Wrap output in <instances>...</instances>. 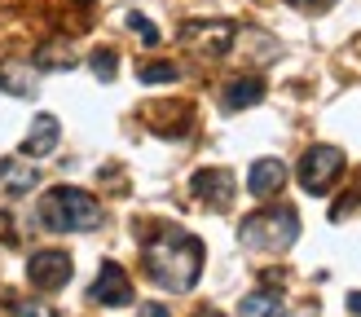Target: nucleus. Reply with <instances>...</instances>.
I'll list each match as a JSON object with an SVG mask.
<instances>
[{
	"label": "nucleus",
	"mask_w": 361,
	"mask_h": 317,
	"mask_svg": "<svg viewBox=\"0 0 361 317\" xmlns=\"http://www.w3.org/2000/svg\"><path fill=\"white\" fill-rule=\"evenodd\" d=\"M35 181H40V172L31 163H23V158H5V163H0V194H9V199L35 189Z\"/></svg>",
	"instance_id": "9d476101"
},
{
	"label": "nucleus",
	"mask_w": 361,
	"mask_h": 317,
	"mask_svg": "<svg viewBox=\"0 0 361 317\" xmlns=\"http://www.w3.org/2000/svg\"><path fill=\"white\" fill-rule=\"evenodd\" d=\"M88 299H93V304H106V309L133 304V282H128V273H123L119 264L106 260V264H102V273H97V282L88 287Z\"/></svg>",
	"instance_id": "0eeeda50"
},
{
	"label": "nucleus",
	"mask_w": 361,
	"mask_h": 317,
	"mask_svg": "<svg viewBox=\"0 0 361 317\" xmlns=\"http://www.w3.org/2000/svg\"><path fill=\"white\" fill-rule=\"evenodd\" d=\"M180 35H185V44H194L198 53H207V58H221V53H229L233 27H229V23H190Z\"/></svg>",
	"instance_id": "6e6552de"
},
{
	"label": "nucleus",
	"mask_w": 361,
	"mask_h": 317,
	"mask_svg": "<svg viewBox=\"0 0 361 317\" xmlns=\"http://www.w3.org/2000/svg\"><path fill=\"white\" fill-rule=\"evenodd\" d=\"M348 313H357V317H361V291H353V295H348Z\"/></svg>",
	"instance_id": "aec40b11"
},
{
	"label": "nucleus",
	"mask_w": 361,
	"mask_h": 317,
	"mask_svg": "<svg viewBox=\"0 0 361 317\" xmlns=\"http://www.w3.org/2000/svg\"><path fill=\"white\" fill-rule=\"evenodd\" d=\"M53 146H58V119H53V115H35L31 132L23 141V154H49Z\"/></svg>",
	"instance_id": "9b49d317"
},
{
	"label": "nucleus",
	"mask_w": 361,
	"mask_h": 317,
	"mask_svg": "<svg viewBox=\"0 0 361 317\" xmlns=\"http://www.w3.org/2000/svg\"><path fill=\"white\" fill-rule=\"evenodd\" d=\"M286 181V168H282V158H256L251 163V176H247V189L256 194V199H269V194H278Z\"/></svg>",
	"instance_id": "1a4fd4ad"
},
{
	"label": "nucleus",
	"mask_w": 361,
	"mask_h": 317,
	"mask_svg": "<svg viewBox=\"0 0 361 317\" xmlns=\"http://www.w3.org/2000/svg\"><path fill=\"white\" fill-rule=\"evenodd\" d=\"M339 172H344V154H339L335 146H313L300 158V185L309 194H326Z\"/></svg>",
	"instance_id": "20e7f679"
},
{
	"label": "nucleus",
	"mask_w": 361,
	"mask_h": 317,
	"mask_svg": "<svg viewBox=\"0 0 361 317\" xmlns=\"http://www.w3.org/2000/svg\"><path fill=\"white\" fill-rule=\"evenodd\" d=\"M295 5H309V9H326L331 0H295Z\"/></svg>",
	"instance_id": "412c9836"
},
{
	"label": "nucleus",
	"mask_w": 361,
	"mask_h": 317,
	"mask_svg": "<svg viewBox=\"0 0 361 317\" xmlns=\"http://www.w3.org/2000/svg\"><path fill=\"white\" fill-rule=\"evenodd\" d=\"M194 317H225V313H216V309H203V313H194Z\"/></svg>",
	"instance_id": "4be33fe9"
},
{
	"label": "nucleus",
	"mask_w": 361,
	"mask_h": 317,
	"mask_svg": "<svg viewBox=\"0 0 361 317\" xmlns=\"http://www.w3.org/2000/svg\"><path fill=\"white\" fill-rule=\"evenodd\" d=\"M180 75V70L172 66V62H154V66H141V80L146 84H172Z\"/></svg>",
	"instance_id": "2eb2a0df"
},
{
	"label": "nucleus",
	"mask_w": 361,
	"mask_h": 317,
	"mask_svg": "<svg viewBox=\"0 0 361 317\" xmlns=\"http://www.w3.org/2000/svg\"><path fill=\"white\" fill-rule=\"evenodd\" d=\"M300 238V216L295 207H264L256 216H247L238 229V242L251 251H286Z\"/></svg>",
	"instance_id": "7ed1b4c3"
},
{
	"label": "nucleus",
	"mask_w": 361,
	"mask_h": 317,
	"mask_svg": "<svg viewBox=\"0 0 361 317\" xmlns=\"http://www.w3.org/2000/svg\"><path fill=\"white\" fill-rule=\"evenodd\" d=\"M146 273L164 291H176V295L190 291L198 282V273H203V242L176 225H164L146 242Z\"/></svg>",
	"instance_id": "f257e3e1"
},
{
	"label": "nucleus",
	"mask_w": 361,
	"mask_h": 317,
	"mask_svg": "<svg viewBox=\"0 0 361 317\" xmlns=\"http://www.w3.org/2000/svg\"><path fill=\"white\" fill-rule=\"evenodd\" d=\"M40 220L53 229V234H84V229H97L102 225V203L84 189H71L58 185L44 194L40 203Z\"/></svg>",
	"instance_id": "f03ea898"
},
{
	"label": "nucleus",
	"mask_w": 361,
	"mask_h": 317,
	"mask_svg": "<svg viewBox=\"0 0 361 317\" xmlns=\"http://www.w3.org/2000/svg\"><path fill=\"white\" fill-rule=\"evenodd\" d=\"M128 27H133V31H137V35H141L146 44H159V31L146 23V13H128Z\"/></svg>",
	"instance_id": "a211bd4d"
},
{
	"label": "nucleus",
	"mask_w": 361,
	"mask_h": 317,
	"mask_svg": "<svg viewBox=\"0 0 361 317\" xmlns=\"http://www.w3.org/2000/svg\"><path fill=\"white\" fill-rule=\"evenodd\" d=\"M27 282L35 291H62L71 282V256L66 251H35L27 264Z\"/></svg>",
	"instance_id": "423d86ee"
},
{
	"label": "nucleus",
	"mask_w": 361,
	"mask_h": 317,
	"mask_svg": "<svg viewBox=\"0 0 361 317\" xmlns=\"http://www.w3.org/2000/svg\"><path fill=\"white\" fill-rule=\"evenodd\" d=\"M243 317H282V295L278 291H251L243 299Z\"/></svg>",
	"instance_id": "4468645a"
},
{
	"label": "nucleus",
	"mask_w": 361,
	"mask_h": 317,
	"mask_svg": "<svg viewBox=\"0 0 361 317\" xmlns=\"http://www.w3.org/2000/svg\"><path fill=\"white\" fill-rule=\"evenodd\" d=\"M0 88L18 97H31L35 93V70L31 66H18V62H0Z\"/></svg>",
	"instance_id": "ddd939ff"
},
{
	"label": "nucleus",
	"mask_w": 361,
	"mask_h": 317,
	"mask_svg": "<svg viewBox=\"0 0 361 317\" xmlns=\"http://www.w3.org/2000/svg\"><path fill=\"white\" fill-rule=\"evenodd\" d=\"M225 111H247V106H256V101H264V84L260 80H229L225 84Z\"/></svg>",
	"instance_id": "f8f14e48"
},
{
	"label": "nucleus",
	"mask_w": 361,
	"mask_h": 317,
	"mask_svg": "<svg viewBox=\"0 0 361 317\" xmlns=\"http://www.w3.org/2000/svg\"><path fill=\"white\" fill-rule=\"evenodd\" d=\"M13 317H58L44 299H23V304H13Z\"/></svg>",
	"instance_id": "dca6fc26"
},
{
	"label": "nucleus",
	"mask_w": 361,
	"mask_h": 317,
	"mask_svg": "<svg viewBox=\"0 0 361 317\" xmlns=\"http://www.w3.org/2000/svg\"><path fill=\"white\" fill-rule=\"evenodd\" d=\"M93 70H97V80H115V53L111 49H97L93 53Z\"/></svg>",
	"instance_id": "f3484780"
},
{
	"label": "nucleus",
	"mask_w": 361,
	"mask_h": 317,
	"mask_svg": "<svg viewBox=\"0 0 361 317\" xmlns=\"http://www.w3.org/2000/svg\"><path fill=\"white\" fill-rule=\"evenodd\" d=\"M190 189H194V199L207 203L212 211H225L233 203V189H238V185H233V172L229 168H203V172H194Z\"/></svg>",
	"instance_id": "39448f33"
},
{
	"label": "nucleus",
	"mask_w": 361,
	"mask_h": 317,
	"mask_svg": "<svg viewBox=\"0 0 361 317\" xmlns=\"http://www.w3.org/2000/svg\"><path fill=\"white\" fill-rule=\"evenodd\" d=\"M137 317H168V309H164V304H141Z\"/></svg>",
	"instance_id": "6ab92c4d"
}]
</instances>
